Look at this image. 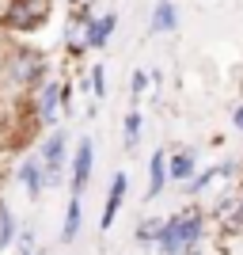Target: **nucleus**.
<instances>
[{
	"instance_id": "nucleus-1",
	"label": "nucleus",
	"mask_w": 243,
	"mask_h": 255,
	"mask_svg": "<svg viewBox=\"0 0 243 255\" xmlns=\"http://www.w3.org/2000/svg\"><path fill=\"white\" fill-rule=\"evenodd\" d=\"M205 225H209V213L201 206H182L163 221V233H160L156 255H186L190 248H201L205 240Z\"/></svg>"
},
{
	"instance_id": "nucleus-2",
	"label": "nucleus",
	"mask_w": 243,
	"mask_h": 255,
	"mask_svg": "<svg viewBox=\"0 0 243 255\" xmlns=\"http://www.w3.org/2000/svg\"><path fill=\"white\" fill-rule=\"evenodd\" d=\"M34 156L42 160V171H46V191H57L69 183V160H73V145H69V129L53 126L46 129V137L38 141V152Z\"/></svg>"
},
{
	"instance_id": "nucleus-3",
	"label": "nucleus",
	"mask_w": 243,
	"mask_h": 255,
	"mask_svg": "<svg viewBox=\"0 0 243 255\" xmlns=\"http://www.w3.org/2000/svg\"><path fill=\"white\" fill-rule=\"evenodd\" d=\"M46 53L31 50V46H11L4 53V65H0V76H8V84H19V88H42L46 84Z\"/></svg>"
},
{
	"instance_id": "nucleus-4",
	"label": "nucleus",
	"mask_w": 243,
	"mask_h": 255,
	"mask_svg": "<svg viewBox=\"0 0 243 255\" xmlns=\"http://www.w3.org/2000/svg\"><path fill=\"white\" fill-rule=\"evenodd\" d=\"M91 171H95V141L91 137H76L73 160H69V191L84 198L87 183H91Z\"/></svg>"
},
{
	"instance_id": "nucleus-5",
	"label": "nucleus",
	"mask_w": 243,
	"mask_h": 255,
	"mask_svg": "<svg viewBox=\"0 0 243 255\" xmlns=\"http://www.w3.org/2000/svg\"><path fill=\"white\" fill-rule=\"evenodd\" d=\"M240 175H243V171H240V160H221V164H213V168H201L190 183H182L179 191L186 194V198H198V194L213 191L217 183H232V179H240Z\"/></svg>"
},
{
	"instance_id": "nucleus-6",
	"label": "nucleus",
	"mask_w": 243,
	"mask_h": 255,
	"mask_svg": "<svg viewBox=\"0 0 243 255\" xmlns=\"http://www.w3.org/2000/svg\"><path fill=\"white\" fill-rule=\"evenodd\" d=\"M46 11H50V0H11L4 23L11 31H34L46 19Z\"/></svg>"
},
{
	"instance_id": "nucleus-7",
	"label": "nucleus",
	"mask_w": 243,
	"mask_h": 255,
	"mask_svg": "<svg viewBox=\"0 0 243 255\" xmlns=\"http://www.w3.org/2000/svg\"><path fill=\"white\" fill-rule=\"evenodd\" d=\"M61 96H65L61 80H46V84L38 88V96H34V115H38L42 126L53 129V122H57V115H61Z\"/></svg>"
},
{
	"instance_id": "nucleus-8",
	"label": "nucleus",
	"mask_w": 243,
	"mask_h": 255,
	"mask_svg": "<svg viewBox=\"0 0 243 255\" xmlns=\"http://www.w3.org/2000/svg\"><path fill=\"white\" fill-rule=\"evenodd\" d=\"M15 183H19L23 191H27V198L31 202H38L42 198V191H46V171H42V160L38 156H23L19 164H15Z\"/></svg>"
},
{
	"instance_id": "nucleus-9",
	"label": "nucleus",
	"mask_w": 243,
	"mask_h": 255,
	"mask_svg": "<svg viewBox=\"0 0 243 255\" xmlns=\"http://www.w3.org/2000/svg\"><path fill=\"white\" fill-rule=\"evenodd\" d=\"M126 194H129V175L126 171H114V175H110V187H106L103 213H99V229H103V233H110V225H114L118 210H122V202H126Z\"/></svg>"
},
{
	"instance_id": "nucleus-10",
	"label": "nucleus",
	"mask_w": 243,
	"mask_h": 255,
	"mask_svg": "<svg viewBox=\"0 0 243 255\" xmlns=\"http://www.w3.org/2000/svg\"><path fill=\"white\" fill-rule=\"evenodd\" d=\"M198 171L201 168H198V152H194V149H171L167 152V179L175 183V187L190 183Z\"/></svg>"
},
{
	"instance_id": "nucleus-11",
	"label": "nucleus",
	"mask_w": 243,
	"mask_h": 255,
	"mask_svg": "<svg viewBox=\"0 0 243 255\" xmlns=\"http://www.w3.org/2000/svg\"><path fill=\"white\" fill-rule=\"evenodd\" d=\"M118 31V11L114 8H106V11H99L95 19L87 23V31H84V46L87 50H103L106 42H110V34Z\"/></svg>"
},
{
	"instance_id": "nucleus-12",
	"label": "nucleus",
	"mask_w": 243,
	"mask_h": 255,
	"mask_svg": "<svg viewBox=\"0 0 243 255\" xmlns=\"http://www.w3.org/2000/svg\"><path fill=\"white\" fill-rule=\"evenodd\" d=\"M167 149H156L148 156V187H145V202H156L163 187H167Z\"/></svg>"
},
{
	"instance_id": "nucleus-13",
	"label": "nucleus",
	"mask_w": 243,
	"mask_h": 255,
	"mask_svg": "<svg viewBox=\"0 0 243 255\" xmlns=\"http://www.w3.org/2000/svg\"><path fill=\"white\" fill-rule=\"evenodd\" d=\"M80 229H84V198L73 194L69 206H65V225H61V236H57V240H61V244H76Z\"/></svg>"
},
{
	"instance_id": "nucleus-14",
	"label": "nucleus",
	"mask_w": 243,
	"mask_h": 255,
	"mask_svg": "<svg viewBox=\"0 0 243 255\" xmlns=\"http://www.w3.org/2000/svg\"><path fill=\"white\" fill-rule=\"evenodd\" d=\"M171 31H179V8L171 0H156L152 19H148V34H171Z\"/></svg>"
},
{
	"instance_id": "nucleus-15",
	"label": "nucleus",
	"mask_w": 243,
	"mask_h": 255,
	"mask_svg": "<svg viewBox=\"0 0 243 255\" xmlns=\"http://www.w3.org/2000/svg\"><path fill=\"white\" fill-rule=\"evenodd\" d=\"M163 221H167V217H141V221L133 225V240H137L141 248H152V252H156L160 233H163Z\"/></svg>"
},
{
	"instance_id": "nucleus-16",
	"label": "nucleus",
	"mask_w": 243,
	"mask_h": 255,
	"mask_svg": "<svg viewBox=\"0 0 243 255\" xmlns=\"http://www.w3.org/2000/svg\"><path fill=\"white\" fill-rule=\"evenodd\" d=\"M141 133H145V118H141V111L133 107L126 118H122V149L133 152L141 145Z\"/></svg>"
},
{
	"instance_id": "nucleus-17",
	"label": "nucleus",
	"mask_w": 243,
	"mask_h": 255,
	"mask_svg": "<svg viewBox=\"0 0 243 255\" xmlns=\"http://www.w3.org/2000/svg\"><path fill=\"white\" fill-rule=\"evenodd\" d=\"M19 217H15V213L11 210H4V217H0V252H8L11 244H15V236H19Z\"/></svg>"
},
{
	"instance_id": "nucleus-18",
	"label": "nucleus",
	"mask_w": 243,
	"mask_h": 255,
	"mask_svg": "<svg viewBox=\"0 0 243 255\" xmlns=\"http://www.w3.org/2000/svg\"><path fill=\"white\" fill-rule=\"evenodd\" d=\"M148 84H152V76H148L145 69H133V73H129V96H133V107L141 103V96H145Z\"/></svg>"
},
{
	"instance_id": "nucleus-19",
	"label": "nucleus",
	"mask_w": 243,
	"mask_h": 255,
	"mask_svg": "<svg viewBox=\"0 0 243 255\" xmlns=\"http://www.w3.org/2000/svg\"><path fill=\"white\" fill-rule=\"evenodd\" d=\"M87 88H91V96H95V99H106V69H103V65H95V69L87 73Z\"/></svg>"
},
{
	"instance_id": "nucleus-20",
	"label": "nucleus",
	"mask_w": 243,
	"mask_h": 255,
	"mask_svg": "<svg viewBox=\"0 0 243 255\" xmlns=\"http://www.w3.org/2000/svg\"><path fill=\"white\" fill-rule=\"evenodd\" d=\"M38 244V233H34V225H23L19 236H15V248H34Z\"/></svg>"
},
{
	"instance_id": "nucleus-21",
	"label": "nucleus",
	"mask_w": 243,
	"mask_h": 255,
	"mask_svg": "<svg viewBox=\"0 0 243 255\" xmlns=\"http://www.w3.org/2000/svg\"><path fill=\"white\" fill-rule=\"evenodd\" d=\"M228 221H236V225L243 221V175H240V191H236V210H232V217H228Z\"/></svg>"
},
{
	"instance_id": "nucleus-22",
	"label": "nucleus",
	"mask_w": 243,
	"mask_h": 255,
	"mask_svg": "<svg viewBox=\"0 0 243 255\" xmlns=\"http://www.w3.org/2000/svg\"><path fill=\"white\" fill-rule=\"evenodd\" d=\"M232 126L243 133V103H236V107H232Z\"/></svg>"
},
{
	"instance_id": "nucleus-23",
	"label": "nucleus",
	"mask_w": 243,
	"mask_h": 255,
	"mask_svg": "<svg viewBox=\"0 0 243 255\" xmlns=\"http://www.w3.org/2000/svg\"><path fill=\"white\" fill-rule=\"evenodd\" d=\"M15 255H38L34 248H15Z\"/></svg>"
},
{
	"instance_id": "nucleus-24",
	"label": "nucleus",
	"mask_w": 243,
	"mask_h": 255,
	"mask_svg": "<svg viewBox=\"0 0 243 255\" xmlns=\"http://www.w3.org/2000/svg\"><path fill=\"white\" fill-rule=\"evenodd\" d=\"M4 210H8V206H4V202H0V217H4Z\"/></svg>"
},
{
	"instance_id": "nucleus-25",
	"label": "nucleus",
	"mask_w": 243,
	"mask_h": 255,
	"mask_svg": "<svg viewBox=\"0 0 243 255\" xmlns=\"http://www.w3.org/2000/svg\"><path fill=\"white\" fill-rule=\"evenodd\" d=\"M73 4H87V0H73Z\"/></svg>"
}]
</instances>
